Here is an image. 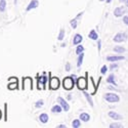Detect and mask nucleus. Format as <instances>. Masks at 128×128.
<instances>
[{
  "instance_id": "36",
  "label": "nucleus",
  "mask_w": 128,
  "mask_h": 128,
  "mask_svg": "<svg viewBox=\"0 0 128 128\" xmlns=\"http://www.w3.org/2000/svg\"><path fill=\"white\" fill-rule=\"evenodd\" d=\"M123 1L125 2V5H126V6L128 7V0H123Z\"/></svg>"
},
{
  "instance_id": "1",
  "label": "nucleus",
  "mask_w": 128,
  "mask_h": 128,
  "mask_svg": "<svg viewBox=\"0 0 128 128\" xmlns=\"http://www.w3.org/2000/svg\"><path fill=\"white\" fill-rule=\"evenodd\" d=\"M62 86L66 90H71L74 87V80L72 77H66L62 81Z\"/></svg>"
},
{
  "instance_id": "19",
  "label": "nucleus",
  "mask_w": 128,
  "mask_h": 128,
  "mask_svg": "<svg viewBox=\"0 0 128 128\" xmlns=\"http://www.w3.org/2000/svg\"><path fill=\"white\" fill-rule=\"evenodd\" d=\"M78 60H77V67H81L82 65V62H83V58H84V53L81 52L80 54H78Z\"/></svg>"
},
{
  "instance_id": "39",
  "label": "nucleus",
  "mask_w": 128,
  "mask_h": 128,
  "mask_svg": "<svg viewBox=\"0 0 128 128\" xmlns=\"http://www.w3.org/2000/svg\"><path fill=\"white\" fill-rule=\"evenodd\" d=\"M106 2H108V3H110V2L112 1V0H106Z\"/></svg>"
},
{
  "instance_id": "2",
  "label": "nucleus",
  "mask_w": 128,
  "mask_h": 128,
  "mask_svg": "<svg viewBox=\"0 0 128 128\" xmlns=\"http://www.w3.org/2000/svg\"><path fill=\"white\" fill-rule=\"evenodd\" d=\"M104 98L109 102H118L120 100V98L116 93H106Z\"/></svg>"
},
{
  "instance_id": "23",
  "label": "nucleus",
  "mask_w": 128,
  "mask_h": 128,
  "mask_svg": "<svg viewBox=\"0 0 128 128\" xmlns=\"http://www.w3.org/2000/svg\"><path fill=\"white\" fill-rule=\"evenodd\" d=\"M80 121L78 120V119H75L73 121V123H72V126L74 127V128H78V127H80Z\"/></svg>"
},
{
  "instance_id": "6",
  "label": "nucleus",
  "mask_w": 128,
  "mask_h": 128,
  "mask_svg": "<svg viewBox=\"0 0 128 128\" xmlns=\"http://www.w3.org/2000/svg\"><path fill=\"white\" fill-rule=\"evenodd\" d=\"M32 86H33L32 79L30 77L24 78V80H23V89H32Z\"/></svg>"
},
{
  "instance_id": "40",
  "label": "nucleus",
  "mask_w": 128,
  "mask_h": 128,
  "mask_svg": "<svg viewBox=\"0 0 128 128\" xmlns=\"http://www.w3.org/2000/svg\"><path fill=\"white\" fill-rule=\"evenodd\" d=\"M100 1H104V0H100Z\"/></svg>"
},
{
  "instance_id": "18",
  "label": "nucleus",
  "mask_w": 128,
  "mask_h": 128,
  "mask_svg": "<svg viewBox=\"0 0 128 128\" xmlns=\"http://www.w3.org/2000/svg\"><path fill=\"white\" fill-rule=\"evenodd\" d=\"M62 106L60 104H56V106H52V109H51V112L52 113H60L62 112Z\"/></svg>"
},
{
  "instance_id": "21",
  "label": "nucleus",
  "mask_w": 128,
  "mask_h": 128,
  "mask_svg": "<svg viewBox=\"0 0 128 128\" xmlns=\"http://www.w3.org/2000/svg\"><path fill=\"white\" fill-rule=\"evenodd\" d=\"M5 6H6V1L5 0H0V12H4L5 10Z\"/></svg>"
},
{
  "instance_id": "13",
  "label": "nucleus",
  "mask_w": 128,
  "mask_h": 128,
  "mask_svg": "<svg viewBox=\"0 0 128 128\" xmlns=\"http://www.w3.org/2000/svg\"><path fill=\"white\" fill-rule=\"evenodd\" d=\"M81 42H82V36L80 34H76L75 37H74V40H73V44L78 45L79 43H81Z\"/></svg>"
},
{
  "instance_id": "30",
  "label": "nucleus",
  "mask_w": 128,
  "mask_h": 128,
  "mask_svg": "<svg viewBox=\"0 0 128 128\" xmlns=\"http://www.w3.org/2000/svg\"><path fill=\"white\" fill-rule=\"evenodd\" d=\"M110 127H111V128H120V127H122V125L119 124V123H112V124L110 125Z\"/></svg>"
},
{
  "instance_id": "17",
  "label": "nucleus",
  "mask_w": 128,
  "mask_h": 128,
  "mask_svg": "<svg viewBox=\"0 0 128 128\" xmlns=\"http://www.w3.org/2000/svg\"><path fill=\"white\" fill-rule=\"evenodd\" d=\"M89 38L90 39H92V40H98V33L95 32L94 30H91L90 31V33H89Z\"/></svg>"
},
{
  "instance_id": "33",
  "label": "nucleus",
  "mask_w": 128,
  "mask_h": 128,
  "mask_svg": "<svg viewBox=\"0 0 128 128\" xmlns=\"http://www.w3.org/2000/svg\"><path fill=\"white\" fill-rule=\"evenodd\" d=\"M70 69H71V66H70V64L68 62L67 65H66V71H68V72H69V71H70Z\"/></svg>"
},
{
  "instance_id": "20",
  "label": "nucleus",
  "mask_w": 128,
  "mask_h": 128,
  "mask_svg": "<svg viewBox=\"0 0 128 128\" xmlns=\"http://www.w3.org/2000/svg\"><path fill=\"white\" fill-rule=\"evenodd\" d=\"M114 51L118 52V53H123V52H125V48L122 47V46H115L114 47Z\"/></svg>"
},
{
  "instance_id": "3",
  "label": "nucleus",
  "mask_w": 128,
  "mask_h": 128,
  "mask_svg": "<svg viewBox=\"0 0 128 128\" xmlns=\"http://www.w3.org/2000/svg\"><path fill=\"white\" fill-rule=\"evenodd\" d=\"M60 80L58 77H50L49 79V88L52 90H56L60 87Z\"/></svg>"
},
{
  "instance_id": "15",
  "label": "nucleus",
  "mask_w": 128,
  "mask_h": 128,
  "mask_svg": "<svg viewBox=\"0 0 128 128\" xmlns=\"http://www.w3.org/2000/svg\"><path fill=\"white\" fill-rule=\"evenodd\" d=\"M39 120H40L41 123H46V122L48 121V115L45 114V113L41 114V115L39 116Z\"/></svg>"
},
{
  "instance_id": "14",
  "label": "nucleus",
  "mask_w": 128,
  "mask_h": 128,
  "mask_svg": "<svg viewBox=\"0 0 128 128\" xmlns=\"http://www.w3.org/2000/svg\"><path fill=\"white\" fill-rule=\"evenodd\" d=\"M109 116L111 117L112 119H114V120H121L122 119V117L118 113H116V112H110L109 113Z\"/></svg>"
},
{
  "instance_id": "32",
  "label": "nucleus",
  "mask_w": 128,
  "mask_h": 128,
  "mask_svg": "<svg viewBox=\"0 0 128 128\" xmlns=\"http://www.w3.org/2000/svg\"><path fill=\"white\" fill-rule=\"evenodd\" d=\"M123 22L128 26V16H124V18H123Z\"/></svg>"
},
{
  "instance_id": "27",
  "label": "nucleus",
  "mask_w": 128,
  "mask_h": 128,
  "mask_svg": "<svg viewBox=\"0 0 128 128\" xmlns=\"http://www.w3.org/2000/svg\"><path fill=\"white\" fill-rule=\"evenodd\" d=\"M83 51H84V47L82 45H78L77 48H76V53L77 54H80V53L83 52Z\"/></svg>"
},
{
  "instance_id": "12",
  "label": "nucleus",
  "mask_w": 128,
  "mask_h": 128,
  "mask_svg": "<svg viewBox=\"0 0 128 128\" xmlns=\"http://www.w3.org/2000/svg\"><path fill=\"white\" fill-rule=\"evenodd\" d=\"M124 60V56H114L106 58V60H109V62H118V60Z\"/></svg>"
},
{
  "instance_id": "34",
  "label": "nucleus",
  "mask_w": 128,
  "mask_h": 128,
  "mask_svg": "<svg viewBox=\"0 0 128 128\" xmlns=\"http://www.w3.org/2000/svg\"><path fill=\"white\" fill-rule=\"evenodd\" d=\"M117 67H118V66H117L116 64H114V65H112V66H111V70H113V69H115V68H117Z\"/></svg>"
},
{
  "instance_id": "4",
  "label": "nucleus",
  "mask_w": 128,
  "mask_h": 128,
  "mask_svg": "<svg viewBox=\"0 0 128 128\" xmlns=\"http://www.w3.org/2000/svg\"><path fill=\"white\" fill-rule=\"evenodd\" d=\"M77 87L80 90H84L87 88V79L84 78V77H80L77 80Z\"/></svg>"
},
{
  "instance_id": "37",
  "label": "nucleus",
  "mask_w": 128,
  "mask_h": 128,
  "mask_svg": "<svg viewBox=\"0 0 128 128\" xmlns=\"http://www.w3.org/2000/svg\"><path fill=\"white\" fill-rule=\"evenodd\" d=\"M98 50H100V41H98Z\"/></svg>"
},
{
  "instance_id": "29",
  "label": "nucleus",
  "mask_w": 128,
  "mask_h": 128,
  "mask_svg": "<svg viewBox=\"0 0 128 128\" xmlns=\"http://www.w3.org/2000/svg\"><path fill=\"white\" fill-rule=\"evenodd\" d=\"M4 121H7V104H4Z\"/></svg>"
},
{
  "instance_id": "5",
  "label": "nucleus",
  "mask_w": 128,
  "mask_h": 128,
  "mask_svg": "<svg viewBox=\"0 0 128 128\" xmlns=\"http://www.w3.org/2000/svg\"><path fill=\"white\" fill-rule=\"evenodd\" d=\"M47 81V77L45 76V74H43V76L38 77V84H37V88L38 89H45V84Z\"/></svg>"
},
{
  "instance_id": "7",
  "label": "nucleus",
  "mask_w": 128,
  "mask_h": 128,
  "mask_svg": "<svg viewBox=\"0 0 128 128\" xmlns=\"http://www.w3.org/2000/svg\"><path fill=\"white\" fill-rule=\"evenodd\" d=\"M8 81L10 82V84L8 85V89H16L18 88V79L16 77H12V78H9Z\"/></svg>"
},
{
  "instance_id": "25",
  "label": "nucleus",
  "mask_w": 128,
  "mask_h": 128,
  "mask_svg": "<svg viewBox=\"0 0 128 128\" xmlns=\"http://www.w3.org/2000/svg\"><path fill=\"white\" fill-rule=\"evenodd\" d=\"M64 37H65V30L62 29V30L60 31V34H58V40H62V39H64Z\"/></svg>"
},
{
  "instance_id": "11",
  "label": "nucleus",
  "mask_w": 128,
  "mask_h": 128,
  "mask_svg": "<svg viewBox=\"0 0 128 128\" xmlns=\"http://www.w3.org/2000/svg\"><path fill=\"white\" fill-rule=\"evenodd\" d=\"M124 12H125V8L124 7H117L114 10V14L117 18H118V16H122L124 14Z\"/></svg>"
},
{
  "instance_id": "16",
  "label": "nucleus",
  "mask_w": 128,
  "mask_h": 128,
  "mask_svg": "<svg viewBox=\"0 0 128 128\" xmlns=\"http://www.w3.org/2000/svg\"><path fill=\"white\" fill-rule=\"evenodd\" d=\"M80 119H81L82 121H84V122H88L89 119H90V116H89L87 113H82V114L80 115Z\"/></svg>"
},
{
  "instance_id": "26",
  "label": "nucleus",
  "mask_w": 128,
  "mask_h": 128,
  "mask_svg": "<svg viewBox=\"0 0 128 128\" xmlns=\"http://www.w3.org/2000/svg\"><path fill=\"white\" fill-rule=\"evenodd\" d=\"M70 24H71V26H72L73 29H76V28H77V18L72 20L71 22H70Z\"/></svg>"
},
{
  "instance_id": "9",
  "label": "nucleus",
  "mask_w": 128,
  "mask_h": 128,
  "mask_svg": "<svg viewBox=\"0 0 128 128\" xmlns=\"http://www.w3.org/2000/svg\"><path fill=\"white\" fill-rule=\"evenodd\" d=\"M58 102H60V104L62 106V108L64 109V111H66V112H68L69 110H70V106L68 104V102L64 100L62 98H58Z\"/></svg>"
},
{
  "instance_id": "22",
  "label": "nucleus",
  "mask_w": 128,
  "mask_h": 128,
  "mask_svg": "<svg viewBox=\"0 0 128 128\" xmlns=\"http://www.w3.org/2000/svg\"><path fill=\"white\" fill-rule=\"evenodd\" d=\"M115 77H114V75H113V74H111V75L108 77V80H106V81H108V83H112V84H114V85H116V82H115Z\"/></svg>"
},
{
  "instance_id": "24",
  "label": "nucleus",
  "mask_w": 128,
  "mask_h": 128,
  "mask_svg": "<svg viewBox=\"0 0 128 128\" xmlns=\"http://www.w3.org/2000/svg\"><path fill=\"white\" fill-rule=\"evenodd\" d=\"M84 95H85V98H87V100H88V102L90 104V106H93V102H92V100H91V98H90V95H89L87 92H84Z\"/></svg>"
},
{
  "instance_id": "31",
  "label": "nucleus",
  "mask_w": 128,
  "mask_h": 128,
  "mask_svg": "<svg viewBox=\"0 0 128 128\" xmlns=\"http://www.w3.org/2000/svg\"><path fill=\"white\" fill-rule=\"evenodd\" d=\"M106 70H108V68H106V66H104V67L102 68V70H100L102 74H106Z\"/></svg>"
},
{
  "instance_id": "35",
  "label": "nucleus",
  "mask_w": 128,
  "mask_h": 128,
  "mask_svg": "<svg viewBox=\"0 0 128 128\" xmlns=\"http://www.w3.org/2000/svg\"><path fill=\"white\" fill-rule=\"evenodd\" d=\"M58 127H60V128H65V127H66V125H64V124H60V125H58Z\"/></svg>"
},
{
  "instance_id": "38",
  "label": "nucleus",
  "mask_w": 128,
  "mask_h": 128,
  "mask_svg": "<svg viewBox=\"0 0 128 128\" xmlns=\"http://www.w3.org/2000/svg\"><path fill=\"white\" fill-rule=\"evenodd\" d=\"M1 117H2V113H1V111H0V119H1Z\"/></svg>"
},
{
  "instance_id": "28",
  "label": "nucleus",
  "mask_w": 128,
  "mask_h": 128,
  "mask_svg": "<svg viewBox=\"0 0 128 128\" xmlns=\"http://www.w3.org/2000/svg\"><path fill=\"white\" fill-rule=\"evenodd\" d=\"M43 100H38V102H35V106H36V108H41V106H43Z\"/></svg>"
},
{
  "instance_id": "8",
  "label": "nucleus",
  "mask_w": 128,
  "mask_h": 128,
  "mask_svg": "<svg viewBox=\"0 0 128 128\" xmlns=\"http://www.w3.org/2000/svg\"><path fill=\"white\" fill-rule=\"evenodd\" d=\"M125 39H127V34H125V33H118L114 37L115 42H123V41H125Z\"/></svg>"
},
{
  "instance_id": "10",
  "label": "nucleus",
  "mask_w": 128,
  "mask_h": 128,
  "mask_svg": "<svg viewBox=\"0 0 128 128\" xmlns=\"http://www.w3.org/2000/svg\"><path fill=\"white\" fill-rule=\"evenodd\" d=\"M38 5H39V2L37 1V0H32V1L30 2V4L27 6V9H26V10H27V12H30V10L38 7Z\"/></svg>"
}]
</instances>
